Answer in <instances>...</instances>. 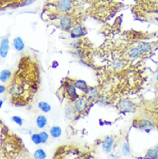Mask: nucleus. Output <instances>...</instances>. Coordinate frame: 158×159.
<instances>
[{
  "label": "nucleus",
  "mask_w": 158,
  "mask_h": 159,
  "mask_svg": "<svg viewBox=\"0 0 158 159\" xmlns=\"http://www.w3.org/2000/svg\"><path fill=\"white\" fill-rule=\"evenodd\" d=\"M61 134H62V130L58 125H54L49 130V135L54 139H58L61 136Z\"/></svg>",
  "instance_id": "14"
},
{
  "label": "nucleus",
  "mask_w": 158,
  "mask_h": 159,
  "mask_svg": "<svg viewBox=\"0 0 158 159\" xmlns=\"http://www.w3.org/2000/svg\"><path fill=\"white\" fill-rule=\"evenodd\" d=\"M157 159H158V158H157Z\"/></svg>",
  "instance_id": "32"
},
{
  "label": "nucleus",
  "mask_w": 158,
  "mask_h": 159,
  "mask_svg": "<svg viewBox=\"0 0 158 159\" xmlns=\"http://www.w3.org/2000/svg\"><path fill=\"white\" fill-rule=\"evenodd\" d=\"M156 6L158 9V0H156Z\"/></svg>",
  "instance_id": "28"
},
{
  "label": "nucleus",
  "mask_w": 158,
  "mask_h": 159,
  "mask_svg": "<svg viewBox=\"0 0 158 159\" xmlns=\"http://www.w3.org/2000/svg\"><path fill=\"white\" fill-rule=\"evenodd\" d=\"M86 93H87V95L89 96L91 99H96V98H98V96L99 94V89L97 88H93V87L88 88V89H87V91Z\"/></svg>",
  "instance_id": "19"
},
{
  "label": "nucleus",
  "mask_w": 158,
  "mask_h": 159,
  "mask_svg": "<svg viewBox=\"0 0 158 159\" xmlns=\"http://www.w3.org/2000/svg\"><path fill=\"white\" fill-rule=\"evenodd\" d=\"M142 53L140 51V49L138 48V46H136L134 48H131L128 52V56L129 58L131 60H135L139 58L140 56H142Z\"/></svg>",
  "instance_id": "12"
},
{
  "label": "nucleus",
  "mask_w": 158,
  "mask_h": 159,
  "mask_svg": "<svg viewBox=\"0 0 158 159\" xmlns=\"http://www.w3.org/2000/svg\"><path fill=\"white\" fill-rule=\"evenodd\" d=\"M39 134L40 137H41V140H42V143H47L48 138H49V135H48L47 131H41Z\"/></svg>",
  "instance_id": "24"
},
{
  "label": "nucleus",
  "mask_w": 158,
  "mask_h": 159,
  "mask_svg": "<svg viewBox=\"0 0 158 159\" xmlns=\"http://www.w3.org/2000/svg\"><path fill=\"white\" fill-rule=\"evenodd\" d=\"M11 120L14 123H16V125H18L19 126H22V125H23V123H24L23 119H22L21 117H19V116H13L11 118Z\"/></svg>",
  "instance_id": "25"
},
{
  "label": "nucleus",
  "mask_w": 158,
  "mask_h": 159,
  "mask_svg": "<svg viewBox=\"0 0 158 159\" xmlns=\"http://www.w3.org/2000/svg\"><path fill=\"white\" fill-rule=\"evenodd\" d=\"M72 9L71 0H59L57 4V10L61 13H67Z\"/></svg>",
  "instance_id": "4"
},
{
  "label": "nucleus",
  "mask_w": 158,
  "mask_h": 159,
  "mask_svg": "<svg viewBox=\"0 0 158 159\" xmlns=\"http://www.w3.org/2000/svg\"><path fill=\"white\" fill-rule=\"evenodd\" d=\"M64 113H65V117H66L67 119L72 120V119L74 118V116L76 115L77 111L75 110V108L74 106H72V105H67V107H65Z\"/></svg>",
  "instance_id": "11"
},
{
  "label": "nucleus",
  "mask_w": 158,
  "mask_h": 159,
  "mask_svg": "<svg viewBox=\"0 0 158 159\" xmlns=\"http://www.w3.org/2000/svg\"><path fill=\"white\" fill-rule=\"evenodd\" d=\"M78 159H79V158H78Z\"/></svg>",
  "instance_id": "31"
},
{
  "label": "nucleus",
  "mask_w": 158,
  "mask_h": 159,
  "mask_svg": "<svg viewBox=\"0 0 158 159\" xmlns=\"http://www.w3.org/2000/svg\"><path fill=\"white\" fill-rule=\"evenodd\" d=\"M60 25L63 30H68L72 27L73 25V20L70 16H64L60 18Z\"/></svg>",
  "instance_id": "9"
},
{
  "label": "nucleus",
  "mask_w": 158,
  "mask_h": 159,
  "mask_svg": "<svg viewBox=\"0 0 158 159\" xmlns=\"http://www.w3.org/2000/svg\"><path fill=\"white\" fill-rule=\"evenodd\" d=\"M13 47H14V48L16 49V51H23L24 48V43L23 39L21 37H19V36L14 38V40H13Z\"/></svg>",
  "instance_id": "13"
},
{
  "label": "nucleus",
  "mask_w": 158,
  "mask_h": 159,
  "mask_svg": "<svg viewBox=\"0 0 158 159\" xmlns=\"http://www.w3.org/2000/svg\"><path fill=\"white\" fill-rule=\"evenodd\" d=\"M114 144V138L112 136L106 137L102 142V151L106 154H109L112 150V146Z\"/></svg>",
  "instance_id": "3"
},
{
  "label": "nucleus",
  "mask_w": 158,
  "mask_h": 159,
  "mask_svg": "<svg viewBox=\"0 0 158 159\" xmlns=\"http://www.w3.org/2000/svg\"><path fill=\"white\" fill-rule=\"evenodd\" d=\"M122 152L124 156L125 157H129L130 155V146H129V143L127 142H124L122 146Z\"/></svg>",
  "instance_id": "23"
},
{
  "label": "nucleus",
  "mask_w": 158,
  "mask_h": 159,
  "mask_svg": "<svg viewBox=\"0 0 158 159\" xmlns=\"http://www.w3.org/2000/svg\"><path fill=\"white\" fill-rule=\"evenodd\" d=\"M119 108L123 111L133 112L134 111V105L128 99H122L119 103Z\"/></svg>",
  "instance_id": "6"
},
{
  "label": "nucleus",
  "mask_w": 158,
  "mask_h": 159,
  "mask_svg": "<svg viewBox=\"0 0 158 159\" xmlns=\"http://www.w3.org/2000/svg\"><path fill=\"white\" fill-rule=\"evenodd\" d=\"M86 33H87L86 29L84 28L83 26L77 25V26H74V28H72V30H70V36L72 38H79V37L85 36Z\"/></svg>",
  "instance_id": "8"
},
{
  "label": "nucleus",
  "mask_w": 158,
  "mask_h": 159,
  "mask_svg": "<svg viewBox=\"0 0 158 159\" xmlns=\"http://www.w3.org/2000/svg\"><path fill=\"white\" fill-rule=\"evenodd\" d=\"M74 87L76 88V89H79L80 91L82 92H86L87 91V89H88V86H87V82L83 80H76L74 81Z\"/></svg>",
  "instance_id": "15"
},
{
  "label": "nucleus",
  "mask_w": 158,
  "mask_h": 159,
  "mask_svg": "<svg viewBox=\"0 0 158 159\" xmlns=\"http://www.w3.org/2000/svg\"><path fill=\"white\" fill-rule=\"evenodd\" d=\"M88 106V99L85 96H80L74 101V107L77 112H82L87 109Z\"/></svg>",
  "instance_id": "2"
},
{
  "label": "nucleus",
  "mask_w": 158,
  "mask_h": 159,
  "mask_svg": "<svg viewBox=\"0 0 158 159\" xmlns=\"http://www.w3.org/2000/svg\"><path fill=\"white\" fill-rule=\"evenodd\" d=\"M38 108L44 113H47V112H49V111H51V106L47 102H45V101L39 102L38 103Z\"/></svg>",
  "instance_id": "20"
},
{
  "label": "nucleus",
  "mask_w": 158,
  "mask_h": 159,
  "mask_svg": "<svg viewBox=\"0 0 158 159\" xmlns=\"http://www.w3.org/2000/svg\"><path fill=\"white\" fill-rule=\"evenodd\" d=\"M109 158H111V159H119L115 155H110V156H109Z\"/></svg>",
  "instance_id": "27"
},
{
  "label": "nucleus",
  "mask_w": 158,
  "mask_h": 159,
  "mask_svg": "<svg viewBox=\"0 0 158 159\" xmlns=\"http://www.w3.org/2000/svg\"><path fill=\"white\" fill-rule=\"evenodd\" d=\"M34 159H46L47 158V153L43 149H37L34 154H33Z\"/></svg>",
  "instance_id": "18"
},
{
  "label": "nucleus",
  "mask_w": 158,
  "mask_h": 159,
  "mask_svg": "<svg viewBox=\"0 0 158 159\" xmlns=\"http://www.w3.org/2000/svg\"><path fill=\"white\" fill-rule=\"evenodd\" d=\"M137 46H138V48L140 49V51L142 52V54H148V53L152 51V49H153V43H150L141 42Z\"/></svg>",
  "instance_id": "10"
},
{
  "label": "nucleus",
  "mask_w": 158,
  "mask_h": 159,
  "mask_svg": "<svg viewBox=\"0 0 158 159\" xmlns=\"http://www.w3.org/2000/svg\"><path fill=\"white\" fill-rule=\"evenodd\" d=\"M3 103H4V101H3V100H1V101H0V107H2Z\"/></svg>",
  "instance_id": "29"
},
{
  "label": "nucleus",
  "mask_w": 158,
  "mask_h": 159,
  "mask_svg": "<svg viewBox=\"0 0 158 159\" xmlns=\"http://www.w3.org/2000/svg\"><path fill=\"white\" fill-rule=\"evenodd\" d=\"M31 141L33 143H35L36 145H38L40 143H42V140H41V137H40L39 133H33L30 137Z\"/></svg>",
  "instance_id": "22"
},
{
  "label": "nucleus",
  "mask_w": 158,
  "mask_h": 159,
  "mask_svg": "<svg viewBox=\"0 0 158 159\" xmlns=\"http://www.w3.org/2000/svg\"><path fill=\"white\" fill-rule=\"evenodd\" d=\"M11 76V73L8 69H4L0 74V80L2 82H6Z\"/></svg>",
  "instance_id": "21"
},
{
  "label": "nucleus",
  "mask_w": 158,
  "mask_h": 159,
  "mask_svg": "<svg viewBox=\"0 0 158 159\" xmlns=\"http://www.w3.org/2000/svg\"><path fill=\"white\" fill-rule=\"evenodd\" d=\"M156 80H157V81H158V74H157V75H156Z\"/></svg>",
  "instance_id": "30"
},
{
  "label": "nucleus",
  "mask_w": 158,
  "mask_h": 159,
  "mask_svg": "<svg viewBox=\"0 0 158 159\" xmlns=\"http://www.w3.org/2000/svg\"><path fill=\"white\" fill-rule=\"evenodd\" d=\"M9 48H10V42L7 36H4L1 40L0 45V56L2 58H5L8 55Z\"/></svg>",
  "instance_id": "5"
},
{
  "label": "nucleus",
  "mask_w": 158,
  "mask_h": 159,
  "mask_svg": "<svg viewBox=\"0 0 158 159\" xmlns=\"http://www.w3.org/2000/svg\"><path fill=\"white\" fill-rule=\"evenodd\" d=\"M5 92V87L4 86H0V93H4Z\"/></svg>",
  "instance_id": "26"
},
{
  "label": "nucleus",
  "mask_w": 158,
  "mask_h": 159,
  "mask_svg": "<svg viewBox=\"0 0 158 159\" xmlns=\"http://www.w3.org/2000/svg\"><path fill=\"white\" fill-rule=\"evenodd\" d=\"M146 157L149 159H157L158 158V145L149 149L146 152Z\"/></svg>",
  "instance_id": "16"
},
{
  "label": "nucleus",
  "mask_w": 158,
  "mask_h": 159,
  "mask_svg": "<svg viewBox=\"0 0 158 159\" xmlns=\"http://www.w3.org/2000/svg\"><path fill=\"white\" fill-rule=\"evenodd\" d=\"M36 125L39 129H43L47 126V119L46 116L44 115H39L36 118Z\"/></svg>",
  "instance_id": "17"
},
{
  "label": "nucleus",
  "mask_w": 158,
  "mask_h": 159,
  "mask_svg": "<svg viewBox=\"0 0 158 159\" xmlns=\"http://www.w3.org/2000/svg\"><path fill=\"white\" fill-rule=\"evenodd\" d=\"M135 127H137L139 130L143 131H146V132H150V131H153L156 129V124L148 119H141L136 121V124L134 125Z\"/></svg>",
  "instance_id": "1"
},
{
  "label": "nucleus",
  "mask_w": 158,
  "mask_h": 159,
  "mask_svg": "<svg viewBox=\"0 0 158 159\" xmlns=\"http://www.w3.org/2000/svg\"><path fill=\"white\" fill-rule=\"evenodd\" d=\"M65 91H66L67 97L71 99L72 101H74L79 98V95L77 94V92H76V88L74 84H67L65 87Z\"/></svg>",
  "instance_id": "7"
}]
</instances>
